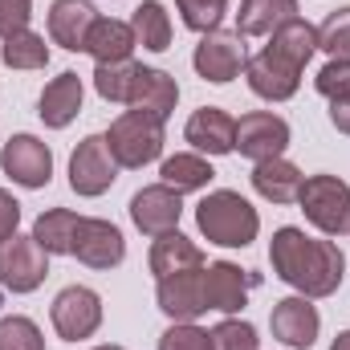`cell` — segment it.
I'll use <instances>...</instances> for the list:
<instances>
[{"label":"cell","instance_id":"cell-33","mask_svg":"<svg viewBox=\"0 0 350 350\" xmlns=\"http://www.w3.org/2000/svg\"><path fill=\"white\" fill-rule=\"evenodd\" d=\"M318 49H326L330 57H350V8H334L326 16V25L318 29Z\"/></svg>","mask_w":350,"mask_h":350},{"label":"cell","instance_id":"cell-29","mask_svg":"<svg viewBox=\"0 0 350 350\" xmlns=\"http://www.w3.org/2000/svg\"><path fill=\"white\" fill-rule=\"evenodd\" d=\"M159 175H163L167 187H175V191L183 196V191H200V187H208L216 172H212L208 159H200V155H172V159L159 167Z\"/></svg>","mask_w":350,"mask_h":350},{"label":"cell","instance_id":"cell-28","mask_svg":"<svg viewBox=\"0 0 350 350\" xmlns=\"http://www.w3.org/2000/svg\"><path fill=\"white\" fill-rule=\"evenodd\" d=\"M0 57H4L8 70H45V66H49V45H45V37L21 29V33L4 37Z\"/></svg>","mask_w":350,"mask_h":350},{"label":"cell","instance_id":"cell-9","mask_svg":"<svg viewBox=\"0 0 350 350\" xmlns=\"http://www.w3.org/2000/svg\"><path fill=\"white\" fill-rule=\"evenodd\" d=\"M0 167L21 187H45L53 175V151L37 135H12L0 151Z\"/></svg>","mask_w":350,"mask_h":350},{"label":"cell","instance_id":"cell-27","mask_svg":"<svg viewBox=\"0 0 350 350\" xmlns=\"http://www.w3.org/2000/svg\"><path fill=\"white\" fill-rule=\"evenodd\" d=\"M131 29H135V41L143 49H151V53H163L172 45V21H167L159 0H143L135 8V16H131Z\"/></svg>","mask_w":350,"mask_h":350},{"label":"cell","instance_id":"cell-4","mask_svg":"<svg viewBox=\"0 0 350 350\" xmlns=\"http://www.w3.org/2000/svg\"><path fill=\"white\" fill-rule=\"evenodd\" d=\"M297 204L306 220L326 237H342L350 228V183H342L338 175H310L297 191Z\"/></svg>","mask_w":350,"mask_h":350},{"label":"cell","instance_id":"cell-6","mask_svg":"<svg viewBox=\"0 0 350 350\" xmlns=\"http://www.w3.org/2000/svg\"><path fill=\"white\" fill-rule=\"evenodd\" d=\"M102 326V297L86 285H70L53 297V330L66 342H82Z\"/></svg>","mask_w":350,"mask_h":350},{"label":"cell","instance_id":"cell-22","mask_svg":"<svg viewBox=\"0 0 350 350\" xmlns=\"http://www.w3.org/2000/svg\"><path fill=\"white\" fill-rule=\"evenodd\" d=\"M293 16H297V0H241L237 33L241 37H273Z\"/></svg>","mask_w":350,"mask_h":350},{"label":"cell","instance_id":"cell-39","mask_svg":"<svg viewBox=\"0 0 350 350\" xmlns=\"http://www.w3.org/2000/svg\"><path fill=\"white\" fill-rule=\"evenodd\" d=\"M330 122H334V131L350 135V94H342V98H330Z\"/></svg>","mask_w":350,"mask_h":350},{"label":"cell","instance_id":"cell-38","mask_svg":"<svg viewBox=\"0 0 350 350\" xmlns=\"http://www.w3.org/2000/svg\"><path fill=\"white\" fill-rule=\"evenodd\" d=\"M16 224H21V204L0 187V241H4V237H12V232H16Z\"/></svg>","mask_w":350,"mask_h":350},{"label":"cell","instance_id":"cell-23","mask_svg":"<svg viewBox=\"0 0 350 350\" xmlns=\"http://www.w3.org/2000/svg\"><path fill=\"white\" fill-rule=\"evenodd\" d=\"M301 183H306V175L297 172L289 159H281V155L253 167V187H257V196L269 200V204H293L297 191H301Z\"/></svg>","mask_w":350,"mask_h":350},{"label":"cell","instance_id":"cell-20","mask_svg":"<svg viewBox=\"0 0 350 350\" xmlns=\"http://www.w3.org/2000/svg\"><path fill=\"white\" fill-rule=\"evenodd\" d=\"M135 29L126 21H114V16H98L94 29L86 37V53L98 62V66H110V62H131L135 53Z\"/></svg>","mask_w":350,"mask_h":350},{"label":"cell","instance_id":"cell-13","mask_svg":"<svg viewBox=\"0 0 350 350\" xmlns=\"http://www.w3.org/2000/svg\"><path fill=\"white\" fill-rule=\"evenodd\" d=\"M159 310L172 318V322H196L204 310H208V297H204V269H183L172 277H159Z\"/></svg>","mask_w":350,"mask_h":350},{"label":"cell","instance_id":"cell-1","mask_svg":"<svg viewBox=\"0 0 350 350\" xmlns=\"http://www.w3.org/2000/svg\"><path fill=\"white\" fill-rule=\"evenodd\" d=\"M269 261L273 273L285 285H293L301 297H330L342 285V269H347V257L334 241H314L293 224L273 232Z\"/></svg>","mask_w":350,"mask_h":350},{"label":"cell","instance_id":"cell-36","mask_svg":"<svg viewBox=\"0 0 350 350\" xmlns=\"http://www.w3.org/2000/svg\"><path fill=\"white\" fill-rule=\"evenodd\" d=\"M314 86H318V94H326V98L350 94V57H330L322 66V74L314 78Z\"/></svg>","mask_w":350,"mask_h":350},{"label":"cell","instance_id":"cell-32","mask_svg":"<svg viewBox=\"0 0 350 350\" xmlns=\"http://www.w3.org/2000/svg\"><path fill=\"white\" fill-rule=\"evenodd\" d=\"M175 8H179V16H183L187 29H196V33H212V29L224 21L228 0H175Z\"/></svg>","mask_w":350,"mask_h":350},{"label":"cell","instance_id":"cell-30","mask_svg":"<svg viewBox=\"0 0 350 350\" xmlns=\"http://www.w3.org/2000/svg\"><path fill=\"white\" fill-rule=\"evenodd\" d=\"M135 74H139L135 62H110V66H98L94 70V86H98V94L106 102H131Z\"/></svg>","mask_w":350,"mask_h":350},{"label":"cell","instance_id":"cell-26","mask_svg":"<svg viewBox=\"0 0 350 350\" xmlns=\"http://www.w3.org/2000/svg\"><path fill=\"white\" fill-rule=\"evenodd\" d=\"M78 212L70 208H49L37 216L33 224V241L49 253V257H62V253H74V232H78Z\"/></svg>","mask_w":350,"mask_h":350},{"label":"cell","instance_id":"cell-24","mask_svg":"<svg viewBox=\"0 0 350 350\" xmlns=\"http://www.w3.org/2000/svg\"><path fill=\"white\" fill-rule=\"evenodd\" d=\"M265 49L277 53L281 62H289L293 70H306V62L318 53V29H314L310 21H301V16H293V21H285V25L269 37Z\"/></svg>","mask_w":350,"mask_h":350},{"label":"cell","instance_id":"cell-34","mask_svg":"<svg viewBox=\"0 0 350 350\" xmlns=\"http://www.w3.org/2000/svg\"><path fill=\"white\" fill-rule=\"evenodd\" d=\"M208 338H212V350H257V330L241 318L220 322L216 330H208Z\"/></svg>","mask_w":350,"mask_h":350},{"label":"cell","instance_id":"cell-25","mask_svg":"<svg viewBox=\"0 0 350 350\" xmlns=\"http://www.w3.org/2000/svg\"><path fill=\"white\" fill-rule=\"evenodd\" d=\"M183 269H204L200 245L187 241L179 228L155 237V245H151V273L155 277H172V273H183Z\"/></svg>","mask_w":350,"mask_h":350},{"label":"cell","instance_id":"cell-2","mask_svg":"<svg viewBox=\"0 0 350 350\" xmlns=\"http://www.w3.org/2000/svg\"><path fill=\"white\" fill-rule=\"evenodd\" d=\"M196 224L220 249H245L261 232V216L241 191H208L196 208Z\"/></svg>","mask_w":350,"mask_h":350},{"label":"cell","instance_id":"cell-21","mask_svg":"<svg viewBox=\"0 0 350 350\" xmlns=\"http://www.w3.org/2000/svg\"><path fill=\"white\" fill-rule=\"evenodd\" d=\"M78 110H82V78L78 74H57L41 90V110L37 114H41L45 126L62 131V126H70L78 118Z\"/></svg>","mask_w":350,"mask_h":350},{"label":"cell","instance_id":"cell-35","mask_svg":"<svg viewBox=\"0 0 350 350\" xmlns=\"http://www.w3.org/2000/svg\"><path fill=\"white\" fill-rule=\"evenodd\" d=\"M159 350H212V338L196 322H175L172 330L159 338Z\"/></svg>","mask_w":350,"mask_h":350},{"label":"cell","instance_id":"cell-11","mask_svg":"<svg viewBox=\"0 0 350 350\" xmlns=\"http://www.w3.org/2000/svg\"><path fill=\"white\" fill-rule=\"evenodd\" d=\"M74 257L82 265H90V269H114L126 257V241H122V232L110 220L82 216L78 232H74Z\"/></svg>","mask_w":350,"mask_h":350},{"label":"cell","instance_id":"cell-40","mask_svg":"<svg viewBox=\"0 0 350 350\" xmlns=\"http://www.w3.org/2000/svg\"><path fill=\"white\" fill-rule=\"evenodd\" d=\"M330 350H350V330H342V334L334 338V347H330Z\"/></svg>","mask_w":350,"mask_h":350},{"label":"cell","instance_id":"cell-7","mask_svg":"<svg viewBox=\"0 0 350 350\" xmlns=\"http://www.w3.org/2000/svg\"><path fill=\"white\" fill-rule=\"evenodd\" d=\"M118 175V163L110 155L106 135H90L78 143V151L70 155V187L78 196H102Z\"/></svg>","mask_w":350,"mask_h":350},{"label":"cell","instance_id":"cell-10","mask_svg":"<svg viewBox=\"0 0 350 350\" xmlns=\"http://www.w3.org/2000/svg\"><path fill=\"white\" fill-rule=\"evenodd\" d=\"M289 147V122L277 118L273 110H253L237 122V151L253 163L277 159Z\"/></svg>","mask_w":350,"mask_h":350},{"label":"cell","instance_id":"cell-37","mask_svg":"<svg viewBox=\"0 0 350 350\" xmlns=\"http://www.w3.org/2000/svg\"><path fill=\"white\" fill-rule=\"evenodd\" d=\"M29 16H33V0H0V37L29 29Z\"/></svg>","mask_w":350,"mask_h":350},{"label":"cell","instance_id":"cell-15","mask_svg":"<svg viewBox=\"0 0 350 350\" xmlns=\"http://www.w3.org/2000/svg\"><path fill=\"white\" fill-rule=\"evenodd\" d=\"M245 78H249V90L265 98V102H285L297 94V82H301V70H293L289 62H281L277 53L261 49L257 57L245 62Z\"/></svg>","mask_w":350,"mask_h":350},{"label":"cell","instance_id":"cell-14","mask_svg":"<svg viewBox=\"0 0 350 350\" xmlns=\"http://www.w3.org/2000/svg\"><path fill=\"white\" fill-rule=\"evenodd\" d=\"M269 326H273V338H281L285 347L293 350H310L318 338V310L310 306V297H281L269 314Z\"/></svg>","mask_w":350,"mask_h":350},{"label":"cell","instance_id":"cell-31","mask_svg":"<svg viewBox=\"0 0 350 350\" xmlns=\"http://www.w3.org/2000/svg\"><path fill=\"white\" fill-rule=\"evenodd\" d=\"M0 350H45V338L37 322L12 314V318H0Z\"/></svg>","mask_w":350,"mask_h":350},{"label":"cell","instance_id":"cell-5","mask_svg":"<svg viewBox=\"0 0 350 350\" xmlns=\"http://www.w3.org/2000/svg\"><path fill=\"white\" fill-rule=\"evenodd\" d=\"M49 273V253L33 237H4L0 241V285L8 293H33Z\"/></svg>","mask_w":350,"mask_h":350},{"label":"cell","instance_id":"cell-17","mask_svg":"<svg viewBox=\"0 0 350 350\" xmlns=\"http://www.w3.org/2000/svg\"><path fill=\"white\" fill-rule=\"evenodd\" d=\"M249 277L245 269L232 261H216L204 269V297H208V310H220V314H237L249 297Z\"/></svg>","mask_w":350,"mask_h":350},{"label":"cell","instance_id":"cell-8","mask_svg":"<svg viewBox=\"0 0 350 350\" xmlns=\"http://www.w3.org/2000/svg\"><path fill=\"white\" fill-rule=\"evenodd\" d=\"M196 74L212 86H228L241 66H245V45H241V33H204V41L196 45V57H191Z\"/></svg>","mask_w":350,"mask_h":350},{"label":"cell","instance_id":"cell-16","mask_svg":"<svg viewBox=\"0 0 350 350\" xmlns=\"http://www.w3.org/2000/svg\"><path fill=\"white\" fill-rule=\"evenodd\" d=\"M183 139L200 155H228V151H237V118L220 106H204L187 118Z\"/></svg>","mask_w":350,"mask_h":350},{"label":"cell","instance_id":"cell-41","mask_svg":"<svg viewBox=\"0 0 350 350\" xmlns=\"http://www.w3.org/2000/svg\"><path fill=\"white\" fill-rule=\"evenodd\" d=\"M94 350H122V347H94Z\"/></svg>","mask_w":350,"mask_h":350},{"label":"cell","instance_id":"cell-12","mask_svg":"<svg viewBox=\"0 0 350 350\" xmlns=\"http://www.w3.org/2000/svg\"><path fill=\"white\" fill-rule=\"evenodd\" d=\"M179 216H183V204H179V191L167 183H155V187H143L135 191L131 200V220L139 232L147 237H163L179 228Z\"/></svg>","mask_w":350,"mask_h":350},{"label":"cell","instance_id":"cell-19","mask_svg":"<svg viewBox=\"0 0 350 350\" xmlns=\"http://www.w3.org/2000/svg\"><path fill=\"white\" fill-rule=\"evenodd\" d=\"M179 102V86H175L172 74L163 70H151V66H139L135 74V86H131V110H147L155 118H167Z\"/></svg>","mask_w":350,"mask_h":350},{"label":"cell","instance_id":"cell-18","mask_svg":"<svg viewBox=\"0 0 350 350\" xmlns=\"http://www.w3.org/2000/svg\"><path fill=\"white\" fill-rule=\"evenodd\" d=\"M98 12L90 0H53L49 8V37L62 45V49H86V37L94 29Z\"/></svg>","mask_w":350,"mask_h":350},{"label":"cell","instance_id":"cell-3","mask_svg":"<svg viewBox=\"0 0 350 350\" xmlns=\"http://www.w3.org/2000/svg\"><path fill=\"white\" fill-rule=\"evenodd\" d=\"M110 155L118 167H147L163 151V118L147 110H126L110 131H106Z\"/></svg>","mask_w":350,"mask_h":350}]
</instances>
